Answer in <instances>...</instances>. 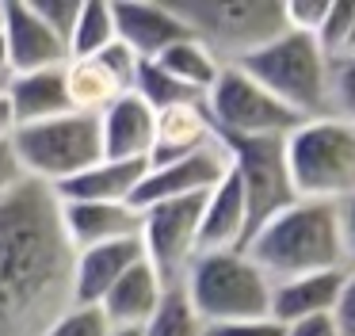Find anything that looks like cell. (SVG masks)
<instances>
[{
	"mask_svg": "<svg viewBox=\"0 0 355 336\" xmlns=\"http://www.w3.org/2000/svg\"><path fill=\"white\" fill-rule=\"evenodd\" d=\"M73 256L54 187L24 180L0 199V336H46L73 310Z\"/></svg>",
	"mask_w": 355,
	"mask_h": 336,
	"instance_id": "6da1fadb",
	"label": "cell"
},
{
	"mask_svg": "<svg viewBox=\"0 0 355 336\" xmlns=\"http://www.w3.org/2000/svg\"><path fill=\"white\" fill-rule=\"evenodd\" d=\"M245 256L260 267L268 283L317 271H347L340 206L294 199L286 210L256 229L245 244Z\"/></svg>",
	"mask_w": 355,
	"mask_h": 336,
	"instance_id": "7a4b0ae2",
	"label": "cell"
},
{
	"mask_svg": "<svg viewBox=\"0 0 355 336\" xmlns=\"http://www.w3.org/2000/svg\"><path fill=\"white\" fill-rule=\"evenodd\" d=\"M286 172L294 195L340 206L355 195V126L336 115L298 122L286 134Z\"/></svg>",
	"mask_w": 355,
	"mask_h": 336,
	"instance_id": "3957f363",
	"label": "cell"
},
{
	"mask_svg": "<svg viewBox=\"0 0 355 336\" xmlns=\"http://www.w3.org/2000/svg\"><path fill=\"white\" fill-rule=\"evenodd\" d=\"M237 69H245L256 84L271 92L283 107H291L302 122L329 115V69L332 58L317 46L313 35H298V31H283L248 53Z\"/></svg>",
	"mask_w": 355,
	"mask_h": 336,
	"instance_id": "277c9868",
	"label": "cell"
},
{
	"mask_svg": "<svg viewBox=\"0 0 355 336\" xmlns=\"http://www.w3.org/2000/svg\"><path fill=\"white\" fill-rule=\"evenodd\" d=\"M19 172L24 180L62 187L73 176L88 172L92 165L103 160V142H100V115H58L46 122H31L12 134Z\"/></svg>",
	"mask_w": 355,
	"mask_h": 336,
	"instance_id": "5b68a950",
	"label": "cell"
},
{
	"mask_svg": "<svg viewBox=\"0 0 355 336\" xmlns=\"http://www.w3.org/2000/svg\"><path fill=\"white\" fill-rule=\"evenodd\" d=\"M172 8L222 65H241L286 31L283 0H172Z\"/></svg>",
	"mask_w": 355,
	"mask_h": 336,
	"instance_id": "8992f818",
	"label": "cell"
},
{
	"mask_svg": "<svg viewBox=\"0 0 355 336\" xmlns=\"http://www.w3.org/2000/svg\"><path fill=\"white\" fill-rule=\"evenodd\" d=\"M202 325H233V321L268 317L271 283L245 252H202L195 256L184 279Z\"/></svg>",
	"mask_w": 355,
	"mask_h": 336,
	"instance_id": "52a82bcc",
	"label": "cell"
},
{
	"mask_svg": "<svg viewBox=\"0 0 355 336\" xmlns=\"http://www.w3.org/2000/svg\"><path fill=\"white\" fill-rule=\"evenodd\" d=\"M207 115L218 130V142H248V137H286L298 130V115L283 107L263 84H256L245 69L225 65L214 88L202 96Z\"/></svg>",
	"mask_w": 355,
	"mask_h": 336,
	"instance_id": "ba28073f",
	"label": "cell"
},
{
	"mask_svg": "<svg viewBox=\"0 0 355 336\" xmlns=\"http://www.w3.org/2000/svg\"><path fill=\"white\" fill-rule=\"evenodd\" d=\"M230 149V172L245 195L248 241L279 210L294 203V183L286 172V137H248V142H222Z\"/></svg>",
	"mask_w": 355,
	"mask_h": 336,
	"instance_id": "9c48e42d",
	"label": "cell"
},
{
	"mask_svg": "<svg viewBox=\"0 0 355 336\" xmlns=\"http://www.w3.org/2000/svg\"><path fill=\"white\" fill-rule=\"evenodd\" d=\"M202 199H176V203H157L146 206L138 221V241L141 260L157 271L164 287H180L199 256V218H202Z\"/></svg>",
	"mask_w": 355,
	"mask_h": 336,
	"instance_id": "30bf717a",
	"label": "cell"
},
{
	"mask_svg": "<svg viewBox=\"0 0 355 336\" xmlns=\"http://www.w3.org/2000/svg\"><path fill=\"white\" fill-rule=\"evenodd\" d=\"M230 172V149L222 142L210 145L202 153L180 160H164V165H149L141 176L138 191H134V210H146L157 203H176V199H199L210 195Z\"/></svg>",
	"mask_w": 355,
	"mask_h": 336,
	"instance_id": "8fae6325",
	"label": "cell"
},
{
	"mask_svg": "<svg viewBox=\"0 0 355 336\" xmlns=\"http://www.w3.org/2000/svg\"><path fill=\"white\" fill-rule=\"evenodd\" d=\"M0 38L8 53V73H42V69H62L69 61V46L54 35L42 19H35L27 0H4V19H0Z\"/></svg>",
	"mask_w": 355,
	"mask_h": 336,
	"instance_id": "7c38bea8",
	"label": "cell"
},
{
	"mask_svg": "<svg viewBox=\"0 0 355 336\" xmlns=\"http://www.w3.org/2000/svg\"><path fill=\"white\" fill-rule=\"evenodd\" d=\"M111 4H115V38L141 61H153L172 42L191 35L172 0H111Z\"/></svg>",
	"mask_w": 355,
	"mask_h": 336,
	"instance_id": "4fadbf2b",
	"label": "cell"
},
{
	"mask_svg": "<svg viewBox=\"0 0 355 336\" xmlns=\"http://www.w3.org/2000/svg\"><path fill=\"white\" fill-rule=\"evenodd\" d=\"M141 264V241L126 237V241L96 244V249H80L73 256V305H100L103 294Z\"/></svg>",
	"mask_w": 355,
	"mask_h": 336,
	"instance_id": "5bb4252c",
	"label": "cell"
},
{
	"mask_svg": "<svg viewBox=\"0 0 355 336\" xmlns=\"http://www.w3.org/2000/svg\"><path fill=\"white\" fill-rule=\"evenodd\" d=\"M153 134H157V115L134 92L119 96L100 115V142L107 160H141V165H149Z\"/></svg>",
	"mask_w": 355,
	"mask_h": 336,
	"instance_id": "9a60e30c",
	"label": "cell"
},
{
	"mask_svg": "<svg viewBox=\"0 0 355 336\" xmlns=\"http://www.w3.org/2000/svg\"><path fill=\"white\" fill-rule=\"evenodd\" d=\"M248 244V210L233 172L202 199L199 218V256L202 252H245Z\"/></svg>",
	"mask_w": 355,
	"mask_h": 336,
	"instance_id": "2e32d148",
	"label": "cell"
},
{
	"mask_svg": "<svg viewBox=\"0 0 355 336\" xmlns=\"http://www.w3.org/2000/svg\"><path fill=\"white\" fill-rule=\"evenodd\" d=\"M141 214L130 203H62V226L73 252L138 237Z\"/></svg>",
	"mask_w": 355,
	"mask_h": 336,
	"instance_id": "e0dca14e",
	"label": "cell"
},
{
	"mask_svg": "<svg viewBox=\"0 0 355 336\" xmlns=\"http://www.w3.org/2000/svg\"><path fill=\"white\" fill-rule=\"evenodd\" d=\"M210 145H218V130H214V122H210L202 99L168 107V111L157 115V134H153L149 165L191 157V153H202V149H210Z\"/></svg>",
	"mask_w": 355,
	"mask_h": 336,
	"instance_id": "ac0fdd59",
	"label": "cell"
},
{
	"mask_svg": "<svg viewBox=\"0 0 355 336\" xmlns=\"http://www.w3.org/2000/svg\"><path fill=\"white\" fill-rule=\"evenodd\" d=\"M164 290L168 287H164L153 267L141 260V264H134L130 271L103 294V302L96 305V310L103 313V321H107L111 328H134V333H141V328L149 325V317L157 313V305H161Z\"/></svg>",
	"mask_w": 355,
	"mask_h": 336,
	"instance_id": "d6986e66",
	"label": "cell"
},
{
	"mask_svg": "<svg viewBox=\"0 0 355 336\" xmlns=\"http://www.w3.org/2000/svg\"><path fill=\"white\" fill-rule=\"evenodd\" d=\"M344 275L347 271H317V275H294V279L271 283L268 317L279 321V325H294V321L332 313L336 294L344 287Z\"/></svg>",
	"mask_w": 355,
	"mask_h": 336,
	"instance_id": "ffe728a7",
	"label": "cell"
},
{
	"mask_svg": "<svg viewBox=\"0 0 355 336\" xmlns=\"http://www.w3.org/2000/svg\"><path fill=\"white\" fill-rule=\"evenodd\" d=\"M146 168L149 165H141V160H107L103 157L88 172L62 183L54 195L62 203H134V191H138Z\"/></svg>",
	"mask_w": 355,
	"mask_h": 336,
	"instance_id": "44dd1931",
	"label": "cell"
},
{
	"mask_svg": "<svg viewBox=\"0 0 355 336\" xmlns=\"http://www.w3.org/2000/svg\"><path fill=\"white\" fill-rule=\"evenodd\" d=\"M8 103L16 111L19 126L46 122L58 115H69V96H65V76L62 69H42V73H24L8 81Z\"/></svg>",
	"mask_w": 355,
	"mask_h": 336,
	"instance_id": "7402d4cb",
	"label": "cell"
},
{
	"mask_svg": "<svg viewBox=\"0 0 355 336\" xmlns=\"http://www.w3.org/2000/svg\"><path fill=\"white\" fill-rule=\"evenodd\" d=\"M62 76L69 107L80 115H103L119 96H126L123 84L111 76V69L100 58H69L62 65Z\"/></svg>",
	"mask_w": 355,
	"mask_h": 336,
	"instance_id": "603a6c76",
	"label": "cell"
},
{
	"mask_svg": "<svg viewBox=\"0 0 355 336\" xmlns=\"http://www.w3.org/2000/svg\"><path fill=\"white\" fill-rule=\"evenodd\" d=\"M157 65L164 69V73L172 76L176 84H184V88H191L195 96H207L210 88H214L218 73H222V61L214 58V53L207 50V46L199 42L195 35L180 38V42H172L164 53H157Z\"/></svg>",
	"mask_w": 355,
	"mask_h": 336,
	"instance_id": "cb8c5ba5",
	"label": "cell"
},
{
	"mask_svg": "<svg viewBox=\"0 0 355 336\" xmlns=\"http://www.w3.org/2000/svg\"><path fill=\"white\" fill-rule=\"evenodd\" d=\"M115 38V4L111 0H80L77 23L69 35V58H96Z\"/></svg>",
	"mask_w": 355,
	"mask_h": 336,
	"instance_id": "d4e9b609",
	"label": "cell"
},
{
	"mask_svg": "<svg viewBox=\"0 0 355 336\" xmlns=\"http://www.w3.org/2000/svg\"><path fill=\"white\" fill-rule=\"evenodd\" d=\"M141 336H207V325H202V317L195 313L184 283L164 290L161 305H157V313L149 317V325L141 328Z\"/></svg>",
	"mask_w": 355,
	"mask_h": 336,
	"instance_id": "484cf974",
	"label": "cell"
},
{
	"mask_svg": "<svg viewBox=\"0 0 355 336\" xmlns=\"http://www.w3.org/2000/svg\"><path fill=\"white\" fill-rule=\"evenodd\" d=\"M329 115L355 126V50L332 58L329 69Z\"/></svg>",
	"mask_w": 355,
	"mask_h": 336,
	"instance_id": "4316f807",
	"label": "cell"
},
{
	"mask_svg": "<svg viewBox=\"0 0 355 336\" xmlns=\"http://www.w3.org/2000/svg\"><path fill=\"white\" fill-rule=\"evenodd\" d=\"M352 31H355V0H332L329 15H324L321 31H317V46H321L329 58H340L352 42Z\"/></svg>",
	"mask_w": 355,
	"mask_h": 336,
	"instance_id": "83f0119b",
	"label": "cell"
},
{
	"mask_svg": "<svg viewBox=\"0 0 355 336\" xmlns=\"http://www.w3.org/2000/svg\"><path fill=\"white\" fill-rule=\"evenodd\" d=\"M46 336H111V325L96 305H73L46 328Z\"/></svg>",
	"mask_w": 355,
	"mask_h": 336,
	"instance_id": "f1b7e54d",
	"label": "cell"
},
{
	"mask_svg": "<svg viewBox=\"0 0 355 336\" xmlns=\"http://www.w3.org/2000/svg\"><path fill=\"white\" fill-rule=\"evenodd\" d=\"M35 19H42L65 46H69V35H73V23H77V12H80V0H27Z\"/></svg>",
	"mask_w": 355,
	"mask_h": 336,
	"instance_id": "f546056e",
	"label": "cell"
},
{
	"mask_svg": "<svg viewBox=\"0 0 355 336\" xmlns=\"http://www.w3.org/2000/svg\"><path fill=\"white\" fill-rule=\"evenodd\" d=\"M332 0H283V19L286 31H298V35H317L329 15Z\"/></svg>",
	"mask_w": 355,
	"mask_h": 336,
	"instance_id": "4dcf8cb0",
	"label": "cell"
},
{
	"mask_svg": "<svg viewBox=\"0 0 355 336\" xmlns=\"http://www.w3.org/2000/svg\"><path fill=\"white\" fill-rule=\"evenodd\" d=\"M96 58H100L103 65L111 69V76L123 84V92H134V81H138V69H141V58H138V53H130L123 42H111L107 50L96 53Z\"/></svg>",
	"mask_w": 355,
	"mask_h": 336,
	"instance_id": "1f68e13d",
	"label": "cell"
},
{
	"mask_svg": "<svg viewBox=\"0 0 355 336\" xmlns=\"http://www.w3.org/2000/svg\"><path fill=\"white\" fill-rule=\"evenodd\" d=\"M207 336H283V325L271 317H252V321H233V325H210Z\"/></svg>",
	"mask_w": 355,
	"mask_h": 336,
	"instance_id": "d6a6232c",
	"label": "cell"
},
{
	"mask_svg": "<svg viewBox=\"0 0 355 336\" xmlns=\"http://www.w3.org/2000/svg\"><path fill=\"white\" fill-rule=\"evenodd\" d=\"M332 321H336L340 336H355V271L344 275V287H340L336 305H332Z\"/></svg>",
	"mask_w": 355,
	"mask_h": 336,
	"instance_id": "836d02e7",
	"label": "cell"
},
{
	"mask_svg": "<svg viewBox=\"0 0 355 336\" xmlns=\"http://www.w3.org/2000/svg\"><path fill=\"white\" fill-rule=\"evenodd\" d=\"M283 336H340L332 313H321V317H306L294 321V325H283Z\"/></svg>",
	"mask_w": 355,
	"mask_h": 336,
	"instance_id": "e575fe53",
	"label": "cell"
},
{
	"mask_svg": "<svg viewBox=\"0 0 355 336\" xmlns=\"http://www.w3.org/2000/svg\"><path fill=\"white\" fill-rule=\"evenodd\" d=\"M19 183H24V172H19L16 149H12V142H0V199L12 187H19Z\"/></svg>",
	"mask_w": 355,
	"mask_h": 336,
	"instance_id": "d590c367",
	"label": "cell"
},
{
	"mask_svg": "<svg viewBox=\"0 0 355 336\" xmlns=\"http://www.w3.org/2000/svg\"><path fill=\"white\" fill-rule=\"evenodd\" d=\"M340 229H344V256H347V271H355V195L340 203Z\"/></svg>",
	"mask_w": 355,
	"mask_h": 336,
	"instance_id": "8d00e7d4",
	"label": "cell"
},
{
	"mask_svg": "<svg viewBox=\"0 0 355 336\" xmlns=\"http://www.w3.org/2000/svg\"><path fill=\"white\" fill-rule=\"evenodd\" d=\"M19 130V122H16V111H12V103H8V92L0 96V142H12V134Z\"/></svg>",
	"mask_w": 355,
	"mask_h": 336,
	"instance_id": "74e56055",
	"label": "cell"
},
{
	"mask_svg": "<svg viewBox=\"0 0 355 336\" xmlns=\"http://www.w3.org/2000/svg\"><path fill=\"white\" fill-rule=\"evenodd\" d=\"M4 73H8V53H4V38H0V76H4Z\"/></svg>",
	"mask_w": 355,
	"mask_h": 336,
	"instance_id": "f35d334b",
	"label": "cell"
},
{
	"mask_svg": "<svg viewBox=\"0 0 355 336\" xmlns=\"http://www.w3.org/2000/svg\"><path fill=\"white\" fill-rule=\"evenodd\" d=\"M111 336H141V333H134V328H111Z\"/></svg>",
	"mask_w": 355,
	"mask_h": 336,
	"instance_id": "ab89813d",
	"label": "cell"
},
{
	"mask_svg": "<svg viewBox=\"0 0 355 336\" xmlns=\"http://www.w3.org/2000/svg\"><path fill=\"white\" fill-rule=\"evenodd\" d=\"M352 50H355V31H352V42H347V50H344V53H352Z\"/></svg>",
	"mask_w": 355,
	"mask_h": 336,
	"instance_id": "60d3db41",
	"label": "cell"
},
{
	"mask_svg": "<svg viewBox=\"0 0 355 336\" xmlns=\"http://www.w3.org/2000/svg\"><path fill=\"white\" fill-rule=\"evenodd\" d=\"M0 19H4V0H0Z\"/></svg>",
	"mask_w": 355,
	"mask_h": 336,
	"instance_id": "b9f144b4",
	"label": "cell"
}]
</instances>
